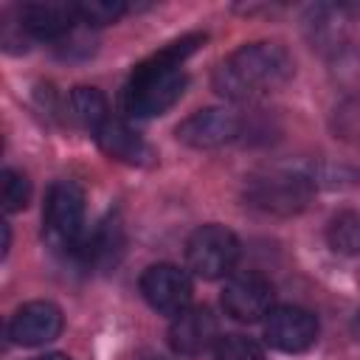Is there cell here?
<instances>
[{
  "label": "cell",
  "mask_w": 360,
  "mask_h": 360,
  "mask_svg": "<svg viewBox=\"0 0 360 360\" xmlns=\"http://www.w3.org/2000/svg\"><path fill=\"white\" fill-rule=\"evenodd\" d=\"M205 34H188L183 39H174L163 45L158 53L138 62L129 73V82L121 93V107L127 115L135 118H155L163 115L174 101H180L188 76L183 70V62L202 45Z\"/></svg>",
  "instance_id": "cell-1"
},
{
  "label": "cell",
  "mask_w": 360,
  "mask_h": 360,
  "mask_svg": "<svg viewBox=\"0 0 360 360\" xmlns=\"http://www.w3.org/2000/svg\"><path fill=\"white\" fill-rule=\"evenodd\" d=\"M292 56L278 42H248L214 68V90L231 101H250L292 79Z\"/></svg>",
  "instance_id": "cell-2"
},
{
  "label": "cell",
  "mask_w": 360,
  "mask_h": 360,
  "mask_svg": "<svg viewBox=\"0 0 360 360\" xmlns=\"http://www.w3.org/2000/svg\"><path fill=\"white\" fill-rule=\"evenodd\" d=\"M42 225L45 239L56 250L76 253L84 239V191L73 180H56L51 183L45 194L42 208Z\"/></svg>",
  "instance_id": "cell-3"
},
{
  "label": "cell",
  "mask_w": 360,
  "mask_h": 360,
  "mask_svg": "<svg viewBox=\"0 0 360 360\" xmlns=\"http://www.w3.org/2000/svg\"><path fill=\"white\" fill-rule=\"evenodd\" d=\"M239 259V239L225 225H200L186 242V264L200 278H222Z\"/></svg>",
  "instance_id": "cell-4"
},
{
  "label": "cell",
  "mask_w": 360,
  "mask_h": 360,
  "mask_svg": "<svg viewBox=\"0 0 360 360\" xmlns=\"http://www.w3.org/2000/svg\"><path fill=\"white\" fill-rule=\"evenodd\" d=\"M312 194V180L292 172H273L264 177H253L245 188V200L267 214L290 217L307 208Z\"/></svg>",
  "instance_id": "cell-5"
},
{
  "label": "cell",
  "mask_w": 360,
  "mask_h": 360,
  "mask_svg": "<svg viewBox=\"0 0 360 360\" xmlns=\"http://www.w3.org/2000/svg\"><path fill=\"white\" fill-rule=\"evenodd\" d=\"M273 284L267 276L256 273V270H245L236 273L225 281L222 290V309L225 315H231L239 323H256L262 318H267V312L273 309Z\"/></svg>",
  "instance_id": "cell-6"
},
{
  "label": "cell",
  "mask_w": 360,
  "mask_h": 360,
  "mask_svg": "<svg viewBox=\"0 0 360 360\" xmlns=\"http://www.w3.org/2000/svg\"><path fill=\"white\" fill-rule=\"evenodd\" d=\"M141 292L146 304L163 315H180L191 304V278L177 264L160 262L143 270L141 276Z\"/></svg>",
  "instance_id": "cell-7"
},
{
  "label": "cell",
  "mask_w": 360,
  "mask_h": 360,
  "mask_svg": "<svg viewBox=\"0 0 360 360\" xmlns=\"http://www.w3.org/2000/svg\"><path fill=\"white\" fill-rule=\"evenodd\" d=\"M264 340L287 354L307 352L318 340V318L304 307H273L264 318Z\"/></svg>",
  "instance_id": "cell-8"
},
{
  "label": "cell",
  "mask_w": 360,
  "mask_h": 360,
  "mask_svg": "<svg viewBox=\"0 0 360 360\" xmlns=\"http://www.w3.org/2000/svg\"><path fill=\"white\" fill-rule=\"evenodd\" d=\"M239 129H242V121L236 118V112L225 107H205L183 118L174 135L191 149H219L231 143L239 135Z\"/></svg>",
  "instance_id": "cell-9"
},
{
  "label": "cell",
  "mask_w": 360,
  "mask_h": 360,
  "mask_svg": "<svg viewBox=\"0 0 360 360\" xmlns=\"http://www.w3.org/2000/svg\"><path fill=\"white\" fill-rule=\"evenodd\" d=\"M65 318L53 301H28L8 321V338L17 346H45L62 335Z\"/></svg>",
  "instance_id": "cell-10"
},
{
  "label": "cell",
  "mask_w": 360,
  "mask_h": 360,
  "mask_svg": "<svg viewBox=\"0 0 360 360\" xmlns=\"http://www.w3.org/2000/svg\"><path fill=\"white\" fill-rule=\"evenodd\" d=\"M217 340H219V323L208 307H188L180 315H174L169 326V346L186 357H197L214 349Z\"/></svg>",
  "instance_id": "cell-11"
},
{
  "label": "cell",
  "mask_w": 360,
  "mask_h": 360,
  "mask_svg": "<svg viewBox=\"0 0 360 360\" xmlns=\"http://www.w3.org/2000/svg\"><path fill=\"white\" fill-rule=\"evenodd\" d=\"M76 22V3H25L20 8V28L39 39L68 37Z\"/></svg>",
  "instance_id": "cell-12"
},
{
  "label": "cell",
  "mask_w": 360,
  "mask_h": 360,
  "mask_svg": "<svg viewBox=\"0 0 360 360\" xmlns=\"http://www.w3.org/2000/svg\"><path fill=\"white\" fill-rule=\"evenodd\" d=\"M93 138H96L98 149L112 160H121L129 166H149L155 160L152 146L121 118H110Z\"/></svg>",
  "instance_id": "cell-13"
},
{
  "label": "cell",
  "mask_w": 360,
  "mask_h": 360,
  "mask_svg": "<svg viewBox=\"0 0 360 360\" xmlns=\"http://www.w3.org/2000/svg\"><path fill=\"white\" fill-rule=\"evenodd\" d=\"M349 34V11L343 6H318L307 17V37L318 51H338Z\"/></svg>",
  "instance_id": "cell-14"
},
{
  "label": "cell",
  "mask_w": 360,
  "mask_h": 360,
  "mask_svg": "<svg viewBox=\"0 0 360 360\" xmlns=\"http://www.w3.org/2000/svg\"><path fill=\"white\" fill-rule=\"evenodd\" d=\"M124 250V231H121V222L118 219H104L93 233H84L82 245H79V256L87 262V264H98V267H107V264H115L118 256Z\"/></svg>",
  "instance_id": "cell-15"
},
{
  "label": "cell",
  "mask_w": 360,
  "mask_h": 360,
  "mask_svg": "<svg viewBox=\"0 0 360 360\" xmlns=\"http://www.w3.org/2000/svg\"><path fill=\"white\" fill-rule=\"evenodd\" d=\"M68 115L73 124H79L96 135L110 121V107H107V98L101 90L79 84L68 93Z\"/></svg>",
  "instance_id": "cell-16"
},
{
  "label": "cell",
  "mask_w": 360,
  "mask_h": 360,
  "mask_svg": "<svg viewBox=\"0 0 360 360\" xmlns=\"http://www.w3.org/2000/svg\"><path fill=\"white\" fill-rule=\"evenodd\" d=\"M326 242L340 256H360V217L354 211H340L326 228Z\"/></svg>",
  "instance_id": "cell-17"
},
{
  "label": "cell",
  "mask_w": 360,
  "mask_h": 360,
  "mask_svg": "<svg viewBox=\"0 0 360 360\" xmlns=\"http://www.w3.org/2000/svg\"><path fill=\"white\" fill-rule=\"evenodd\" d=\"M76 11H79V22L110 25L127 14V3H121V0H82V3H76Z\"/></svg>",
  "instance_id": "cell-18"
},
{
  "label": "cell",
  "mask_w": 360,
  "mask_h": 360,
  "mask_svg": "<svg viewBox=\"0 0 360 360\" xmlns=\"http://www.w3.org/2000/svg\"><path fill=\"white\" fill-rule=\"evenodd\" d=\"M217 360H264L262 346L245 335H225L214 346Z\"/></svg>",
  "instance_id": "cell-19"
},
{
  "label": "cell",
  "mask_w": 360,
  "mask_h": 360,
  "mask_svg": "<svg viewBox=\"0 0 360 360\" xmlns=\"http://www.w3.org/2000/svg\"><path fill=\"white\" fill-rule=\"evenodd\" d=\"M31 200V183L22 172H14V169H3V208L8 214L14 211H22Z\"/></svg>",
  "instance_id": "cell-20"
},
{
  "label": "cell",
  "mask_w": 360,
  "mask_h": 360,
  "mask_svg": "<svg viewBox=\"0 0 360 360\" xmlns=\"http://www.w3.org/2000/svg\"><path fill=\"white\" fill-rule=\"evenodd\" d=\"M0 231H3V256H6L8 253V245H11V228H8V222H3Z\"/></svg>",
  "instance_id": "cell-21"
},
{
  "label": "cell",
  "mask_w": 360,
  "mask_h": 360,
  "mask_svg": "<svg viewBox=\"0 0 360 360\" xmlns=\"http://www.w3.org/2000/svg\"><path fill=\"white\" fill-rule=\"evenodd\" d=\"M37 360H70V357L62 354V352H51V354H42V357H37Z\"/></svg>",
  "instance_id": "cell-22"
},
{
  "label": "cell",
  "mask_w": 360,
  "mask_h": 360,
  "mask_svg": "<svg viewBox=\"0 0 360 360\" xmlns=\"http://www.w3.org/2000/svg\"><path fill=\"white\" fill-rule=\"evenodd\" d=\"M352 332H354V338L360 340V309H357V315H354V321H352Z\"/></svg>",
  "instance_id": "cell-23"
}]
</instances>
